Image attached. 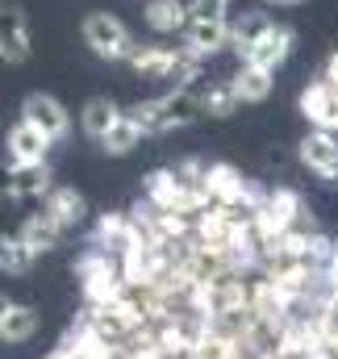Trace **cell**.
Instances as JSON below:
<instances>
[{"instance_id":"cb8c5ba5","label":"cell","mask_w":338,"mask_h":359,"mask_svg":"<svg viewBox=\"0 0 338 359\" xmlns=\"http://www.w3.org/2000/svg\"><path fill=\"white\" fill-rule=\"evenodd\" d=\"M188 13L192 17H226L230 0H188Z\"/></svg>"},{"instance_id":"e0dca14e","label":"cell","mask_w":338,"mask_h":359,"mask_svg":"<svg viewBox=\"0 0 338 359\" xmlns=\"http://www.w3.org/2000/svg\"><path fill=\"white\" fill-rule=\"evenodd\" d=\"M117 121H121V109H117L109 96H88L84 109H80V130H84L92 142H100Z\"/></svg>"},{"instance_id":"d4e9b609","label":"cell","mask_w":338,"mask_h":359,"mask_svg":"<svg viewBox=\"0 0 338 359\" xmlns=\"http://www.w3.org/2000/svg\"><path fill=\"white\" fill-rule=\"evenodd\" d=\"M322 80H330V84L338 88V50L330 55V59H326V72H322Z\"/></svg>"},{"instance_id":"52a82bcc","label":"cell","mask_w":338,"mask_h":359,"mask_svg":"<svg viewBox=\"0 0 338 359\" xmlns=\"http://www.w3.org/2000/svg\"><path fill=\"white\" fill-rule=\"evenodd\" d=\"M46 151H50V138L29 126V121H17L4 138V159H8V172L13 168H34V163H46Z\"/></svg>"},{"instance_id":"5bb4252c","label":"cell","mask_w":338,"mask_h":359,"mask_svg":"<svg viewBox=\"0 0 338 359\" xmlns=\"http://www.w3.org/2000/svg\"><path fill=\"white\" fill-rule=\"evenodd\" d=\"M17 234H21V243H25L34 255H46V251H55V247L63 243V234H67V230H63L46 209H38V213H29V217L21 222V230H17Z\"/></svg>"},{"instance_id":"2e32d148","label":"cell","mask_w":338,"mask_h":359,"mask_svg":"<svg viewBox=\"0 0 338 359\" xmlns=\"http://www.w3.org/2000/svg\"><path fill=\"white\" fill-rule=\"evenodd\" d=\"M55 184H50V168L46 163H34V168H13L8 172V201H46V192H50Z\"/></svg>"},{"instance_id":"5b68a950","label":"cell","mask_w":338,"mask_h":359,"mask_svg":"<svg viewBox=\"0 0 338 359\" xmlns=\"http://www.w3.org/2000/svg\"><path fill=\"white\" fill-rule=\"evenodd\" d=\"M297 155H301V163L318 180H326V184L338 180V134H330V130H309L297 142Z\"/></svg>"},{"instance_id":"277c9868","label":"cell","mask_w":338,"mask_h":359,"mask_svg":"<svg viewBox=\"0 0 338 359\" xmlns=\"http://www.w3.org/2000/svg\"><path fill=\"white\" fill-rule=\"evenodd\" d=\"M21 121L38 126L50 142H67V134H72V113H67L63 100L50 96V92H29V96L21 100Z\"/></svg>"},{"instance_id":"44dd1931","label":"cell","mask_w":338,"mask_h":359,"mask_svg":"<svg viewBox=\"0 0 338 359\" xmlns=\"http://www.w3.org/2000/svg\"><path fill=\"white\" fill-rule=\"evenodd\" d=\"M142 138H147V134L138 130V121L121 113V121H117V126H113V130L100 138V151H104V155H130V151H134Z\"/></svg>"},{"instance_id":"7c38bea8","label":"cell","mask_w":338,"mask_h":359,"mask_svg":"<svg viewBox=\"0 0 338 359\" xmlns=\"http://www.w3.org/2000/svg\"><path fill=\"white\" fill-rule=\"evenodd\" d=\"M138 238H142V234H138V222H134L130 213H100L96 234H92V247H100V251H109V255H126Z\"/></svg>"},{"instance_id":"4fadbf2b","label":"cell","mask_w":338,"mask_h":359,"mask_svg":"<svg viewBox=\"0 0 338 359\" xmlns=\"http://www.w3.org/2000/svg\"><path fill=\"white\" fill-rule=\"evenodd\" d=\"M42 209L63 226V230H76L80 222L88 217V201L84 192H76V188H67V184H55L50 192H46V201H42Z\"/></svg>"},{"instance_id":"484cf974","label":"cell","mask_w":338,"mask_h":359,"mask_svg":"<svg viewBox=\"0 0 338 359\" xmlns=\"http://www.w3.org/2000/svg\"><path fill=\"white\" fill-rule=\"evenodd\" d=\"M8 309H13V297H8V292H0V318H4Z\"/></svg>"},{"instance_id":"9a60e30c","label":"cell","mask_w":338,"mask_h":359,"mask_svg":"<svg viewBox=\"0 0 338 359\" xmlns=\"http://www.w3.org/2000/svg\"><path fill=\"white\" fill-rule=\"evenodd\" d=\"M142 17L155 34H184V25L192 21L188 0H142Z\"/></svg>"},{"instance_id":"ac0fdd59","label":"cell","mask_w":338,"mask_h":359,"mask_svg":"<svg viewBox=\"0 0 338 359\" xmlns=\"http://www.w3.org/2000/svg\"><path fill=\"white\" fill-rule=\"evenodd\" d=\"M271 25H276V21H271L263 8H243V13L230 21V46H234L238 55H247V50H251V46L267 34V29H271Z\"/></svg>"},{"instance_id":"f1b7e54d","label":"cell","mask_w":338,"mask_h":359,"mask_svg":"<svg viewBox=\"0 0 338 359\" xmlns=\"http://www.w3.org/2000/svg\"><path fill=\"white\" fill-rule=\"evenodd\" d=\"M330 268H338V234H334V251H330Z\"/></svg>"},{"instance_id":"ba28073f","label":"cell","mask_w":338,"mask_h":359,"mask_svg":"<svg viewBox=\"0 0 338 359\" xmlns=\"http://www.w3.org/2000/svg\"><path fill=\"white\" fill-rule=\"evenodd\" d=\"M292 46H297V34H292V25H271L259 42H255L251 50L243 55V63H251V67H263V72H280L284 63H288V55H292Z\"/></svg>"},{"instance_id":"d6986e66","label":"cell","mask_w":338,"mask_h":359,"mask_svg":"<svg viewBox=\"0 0 338 359\" xmlns=\"http://www.w3.org/2000/svg\"><path fill=\"white\" fill-rule=\"evenodd\" d=\"M38 334V309L13 301V309L0 318V343H29Z\"/></svg>"},{"instance_id":"9c48e42d","label":"cell","mask_w":338,"mask_h":359,"mask_svg":"<svg viewBox=\"0 0 338 359\" xmlns=\"http://www.w3.org/2000/svg\"><path fill=\"white\" fill-rule=\"evenodd\" d=\"M184 63V46H159V42H142L130 59V72L142 80H175Z\"/></svg>"},{"instance_id":"83f0119b","label":"cell","mask_w":338,"mask_h":359,"mask_svg":"<svg viewBox=\"0 0 338 359\" xmlns=\"http://www.w3.org/2000/svg\"><path fill=\"white\" fill-rule=\"evenodd\" d=\"M46 359H72V355H67L63 347H55V351H50V355H46Z\"/></svg>"},{"instance_id":"6da1fadb","label":"cell","mask_w":338,"mask_h":359,"mask_svg":"<svg viewBox=\"0 0 338 359\" xmlns=\"http://www.w3.org/2000/svg\"><path fill=\"white\" fill-rule=\"evenodd\" d=\"M126 117H134L138 130H142L147 138H155V134L184 130V126H192L196 117H205V104H201L196 92L175 88V92H168V96H155V100H138V104H130Z\"/></svg>"},{"instance_id":"8fae6325","label":"cell","mask_w":338,"mask_h":359,"mask_svg":"<svg viewBox=\"0 0 338 359\" xmlns=\"http://www.w3.org/2000/svg\"><path fill=\"white\" fill-rule=\"evenodd\" d=\"M29 50H34V42H29V21H25V13H21L17 4H4V8H0V59L17 67V63L29 59Z\"/></svg>"},{"instance_id":"7a4b0ae2","label":"cell","mask_w":338,"mask_h":359,"mask_svg":"<svg viewBox=\"0 0 338 359\" xmlns=\"http://www.w3.org/2000/svg\"><path fill=\"white\" fill-rule=\"evenodd\" d=\"M80 38H84L88 50L96 59H104V63H130L134 50H138V38L130 34V25L121 17H113L109 8H92L88 13L84 25H80Z\"/></svg>"},{"instance_id":"3957f363","label":"cell","mask_w":338,"mask_h":359,"mask_svg":"<svg viewBox=\"0 0 338 359\" xmlns=\"http://www.w3.org/2000/svg\"><path fill=\"white\" fill-rule=\"evenodd\" d=\"M301 217H305V201H301V192H292V188H276V192H267L263 205L255 209V234H259L263 243H276V238H284L288 230H297Z\"/></svg>"},{"instance_id":"ffe728a7","label":"cell","mask_w":338,"mask_h":359,"mask_svg":"<svg viewBox=\"0 0 338 359\" xmlns=\"http://www.w3.org/2000/svg\"><path fill=\"white\" fill-rule=\"evenodd\" d=\"M230 84H234V92H238V100H243V104H263V100L271 96V72L243 63V67L230 76Z\"/></svg>"},{"instance_id":"7402d4cb","label":"cell","mask_w":338,"mask_h":359,"mask_svg":"<svg viewBox=\"0 0 338 359\" xmlns=\"http://www.w3.org/2000/svg\"><path fill=\"white\" fill-rule=\"evenodd\" d=\"M34 251L21 243V234H0V271H8V276H25V271L34 268Z\"/></svg>"},{"instance_id":"4316f807","label":"cell","mask_w":338,"mask_h":359,"mask_svg":"<svg viewBox=\"0 0 338 359\" xmlns=\"http://www.w3.org/2000/svg\"><path fill=\"white\" fill-rule=\"evenodd\" d=\"M267 4H284V8H292V4H305V0H267Z\"/></svg>"},{"instance_id":"603a6c76","label":"cell","mask_w":338,"mask_h":359,"mask_svg":"<svg viewBox=\"0 0 338 359\" xmlns=\"http://www.w3.org/2000/svg\"><path fill=\"white\" fill-rule=\"evenodd\" d=\"M201 104H205V113H209V117H230L243 100H238V92H234L230 80H222V84H209V92L201 96Z\"/></svg>"},{"instance_id":"30bf717a","label":"cell","mask_w":338,"mask_h":359,"mask_svg":"<svg viewBox=\"0 0 338 359\" xmlns=\"http://www.w3.org/2000/svg\"><path fill=\"white\" fill-rule=\"evenodd\" d=\"M301 117H305L313 130L338 134V88L330 80H313L309 88L301 92Z\"/></svg>"},{"instance_id":"8992f818","label":"cell","mask_w":338,"mask_h":359,"mask_svg":"<svg viewBox=\"0 0 338 359\" xmlns=\"http://www.w3.org/2000/svg\"><path fill=\"white\" fill-rule=\"evenodd\" d=\"M230 46V17H192L184 25V50L192 59H209Z\"/></svg>"}]
</instances>
